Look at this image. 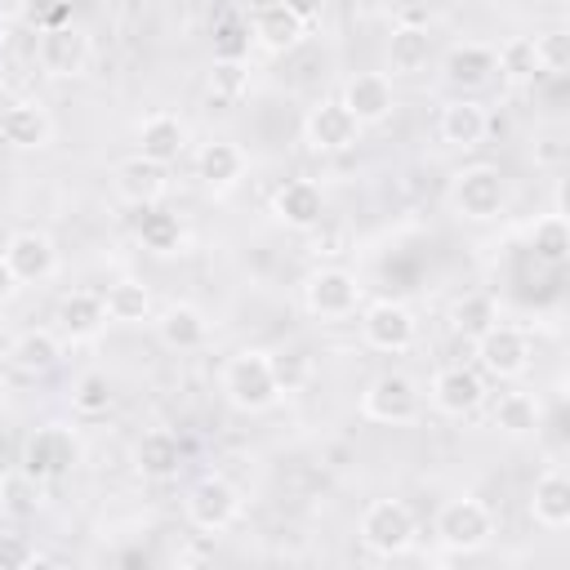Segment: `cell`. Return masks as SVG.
Here are the masks:
<instances>
[{
  "instance_id": "6da1fadb",
  "label": "cell",
  "mask_w": 570,
  "mask_h": 570,
  "mask_svg": "<svg viewBox=\"0 0 570 570\" xmlns=\"http://www.w3.org/2000/svg\"><path fill=\"white\" fill-rule=\"evenodd\" d=\"M218 387H223V401L240 414H267L281 405V383L272 374V356L263 347H240L223 361L218 370Z\"/></svg>"
},
{
  "instance_id": "7a4b0ae2",
  "label": "cell",
  "mask_w": 570,
  "mask_h": 570,
  "mask_svg": "<svg viewBox=\"0 0 570 570\" xmlns=\"http://www.w3.org/2000/svg\"><path fill=\"white\" fill-rule=\"evenodd\" d=\"M432 534H436V543H441L445 552H459V557L481 552V548H490V539H494V512H490V503H481L476 494L445 499V503L436 508Z\"/></svg>"
},
{
  "instance_id": "3957f363",
  "label": "cell",
  "mask_w": 570,
  "mask_h": 570,
  "mask_svg": "<svg viewBox=\"0 0 570 570\" xmlns=\"http://www.w3.org/2000/svg\"><path fill=\"white\" fill-rule=\"evenodd\" d=\"M450 209L463 223H494L508 209V178L494 165H463L450 178Z\"/></svg>"
},
{
  "instance_id": "277c9868",
  "label": "cell",
  "mask_w": 570,
  "mask_h": 570,
  "mask_svg": "<svg viewBox=\"0 0 570 570\" xmlns=\"http://www.w3.org/2000/svg\"><path fill=\"white\" fill-rule=\"evenodd\" d=\"M423 414V392L410 374L401 370H383L365 383L361 392V419L370 423H383V428H401V423H414Z\"/></svg>"
},
{
  "instance_id": "5b68a950",
  "label": "cell",
  "mask_w": 570,
  "mask_h": 570,
  "mask_svg": "<svg viewBox=\"0 0 570 570\" xmlns=\"http://www.w3.org/2000/svg\"><path fill=\"white\" fill-rule=\"evenodd\" d=\"M472 347H476L481 374H490V379H499V383L521 379V374L530 370V356H534L530 334H525L521 325H508V321H494L490 330H481V334L472 338Z\"/></svg>"
},
{
  "instance_id": "8992f818",
  "label": "cell",
  "mask_w": 570,
  "mask_h": 570,
  "mask_svg": "<svg viewBox=\"0 0 570 570\" xmlns=\"http://www.w3.org/2000/svg\"><path fill=\"white\" fill-rule=\"evenodd\" d=\"M303 307L316 321H347L361 307V281L347 267H316L303 276Z\"/></svg>"
},
{
  "instance_id": "52a82bcc",
  "label": "cell",
  "mask_w": 570,
  "mask_h": 570,
  "mask_svg": "<svg viewBox=\"0 0 570 570\" xmlns=\"http://www.w3.org/2000/svg\"><path fill=\"white\" fill-rule=\"evenodd\" d=\"M183 512H187V521H191L200 534H223V530L236 525V517L245 512V499H240V490H236L227 476L209 472V476H200V481L187 490Z\"/></svg>"
},
{
  "instance_id": "ba28073f",
  "label": "cell",
  "mask_w": 570,
  "mask_h": 570,
  "mask_svg": "<svg viewBox=\"0 0 570 570\" xmlns=\"http://www.w3.org/2000/svg\"><path fill=\"white\" fill-rule=\"evenodd\" d=\"M361 543L374 552V557H405L410 543H414V512L401 503V499H374L365 512H361Z\"/></svg>"
},
{
  "instance_id": "9c48e42d",
  "label": "cell",
  "mask_w": 570,
  "mask_h": 570,
  "mask_svg": "<svg viewBox=\"0 0 570 570\" xmlns=\"http://www.w3.org/2000/svg\"><path fill=\"white\" fill-rule=\"evenodd\" d=\"M89 31L80 22H49L36 36V62L53 80H76L89 67Z\"/></svg>"
},
{
  "instance_id": "30bf717a",
  "label": "cell",
  "mask_w": 570,
  "mask_h": 570,
  "mask_svg": "<svg viewBox=\"0 0 570 570\" xmlns=\"http://www.w3.org/2000/svg\"><path fill=\"white\" fill-rule=\"evenodd\" d=\"M361 120L338 102V98H321L316 107H307L303 116V142L307 151L316 156H338V151H352L361 142Z\"/></svg>"
},
{
  "instance_id": "8fae6325",
  "label": "cell",
  "mask_w": 570,
  "mask_h": 570,
  "mask_svg": "<svg viewBox=\"0 0 570 570\" xmlns=\"http://www.w3.org/2000/svg\"><path fill=\"white\" fill-rule=\"evenodd\" d=\"M361 338H365L370 352L401 356V352L414 347V338H419V321H414V312H410L405 303H396V298H379V303H370V307L361 312Z\"/></svg>"
},
{
  "instance_id": "7c38bea8",
  "label": "cell",
  "mask_w": 570,
  "mask_h": 570,
  "mask_svg": "<svg viewBox=\"0 0 570 570\" xmlns=\"http://www.w3.org/2000/svg\"><path fill=\"white\" fill-rule=\"evenodd\" d=\"M428 401L445 419H468L485 405V374L472 365H441L428 383Z\"/></svg>"
},
{
  "instance_id": "4fadbf2b",
  "label": "cell",
  "mask_w": 570,
  "mask_h": 570,
  "mask_svg": "<svg viewBox=\"0 0 570 570\" xmlns=\"http://www.w3.org/2000/svg\"><path fill=\"white\" fill-rule=\"evenodd\" d=\"M111 191H116L125 205H134V209H156V205L165 200V191H169V165H160V160L134 151V156L116 160V169H111Z\"/></svg>"
},
{
  "instance_id": "5bb4252c",
  "label": "cell",
  "mask_w": 570,
  "mask_h": 570,
  "mask_svg": "<svg viewBox=\"0 0 570 570\" xmlns=\"http://www.w3.org/2000/svg\"><path fill=\"white\" fill-rule=\"evenodd\" d=\"M80 463V436L67 428V423H45L36 428V436L27 441L22 450V468L40 481H53V476H67L71 468Z\"/></svg>"
},
{
  "instance_id": "9a60e30c",
  "label": "cell",
  "mask_w": 570,
  "mask_h": 570,
  "mask_svg": "<svg viewBox=\"0 0 570 570\" xmlns=\"http://www.w3.org/2000/svg\"><path fill=\"white\" fill-rule=\"evenodd\" d=\"M0 254H4L9 272H13L22 285H40V281H49V276L58 272V245H53V236L40 232V227H18V232H9V240H4Z\"/></svg>"
},
{
  "instance_id": "2e32d148",
  "label": "cell",
  "mask_w": 570,
  "mask_h": 570,
  "mask_svg": "<svg viewBox=\"0 0 570 570\" xmlns=\"http://www.w3.org/2000/svg\"><path fill=\"white\" fill-rule=\"evenodd\" d=\"M249 36L263 53H289L303 45L307 36V18L289 4V0H263L254 13H249Z\"/></svg>"
},
{
  "instance_id": "e0dca14e",
  "label": "cell",
  "mask_w": 570,
  "mask_h": 570,
  "mask_svg": "<svg viewBox=\"0 0 570 570\" xmlns=\"http://www.w3.org/2000/svg\"><path fill=\"white\" fill-rule=\"evenodd\" d=\"M338 102L361 120V125H383L396 111V85L383 71H356L343 80Z\"/></svg>"
},
{
  "instance_id": "ac0fdd59",
  "label": "cell",
  "mask_w": 570,
  "mask_h": 570,
  "mask_svg": "<svg viewBox=\"0 0 570 570\" xmlns=\"http://www.w3.org/2000/svg\"><path fill=\"white\" fill-rule=\"evenodd\" d=\"M53 330L62 334V343H89L107 330V303L98 289H71L58 298L53 307Z\"/></svg>"
},
{
  "instance_id": "d6986e66",
  "label": "cell",
  "mask_w": 570,
  "mask_h": 570,
  "mask_svg": "<svg viewBox=\"0 0 570 570\" xmlns=\"http://www.w3.org/2000/svg\"><path fill=\"white\" fill-rule=\"evenodd\" d=\"M0 138L13 151H40L53 142V116L40 98H18L13 107H4L0 116Z\"/></svg>"
},
{
  "instance_id": "ffe728a7",
  "label": "cell",
  "mask_w": 570,
  "mask_h": 570,
  "mask_svg": "<svg viewBox=\"0 0 570 570\" xmlns=\"http://www.w3.org/2000/svg\"><path fill=\"white\" fill-rule=\"evenodd\" d=\"M485 134H490V111H485V102H476V98H450V102L441 107V116H436V138H441L445 147H454V151L481 147Z\"/></svg>"
},
{
  "instance_id": "44dd1931",
  "label": "cell",
  "mask_w": 570,
  "mask_h": 570,
  "mask_svg": "<svg viewBox=\"0 0 570 570\" xmlns=\"http://www.w3.org/2000/svg\"><path fill=\"white\" fill-rule=\"evenodd\" d=\"M272 218L281 223V227H289V232H312L316 223H321V214H325V196H321V187L312 183V178H289V183H281L276 191H272Z\"/></svg>"
},
{
  "instance_id": "7402d4cb",
  "label": "cell",
  "mask_w": 570,
  "mask_h": 570,
  "mask_svg": "<svg viewBox=\"0 0 570 570\" xmlns=\"http://www.w3.org/2000/svg\"><path fill=\"white\" fill-rule=\"evenodd\" d=\"M245 169H249V160H245L240 142H232V138L200 142V151H196V178H200V187H205V191H214V196H223V191L240 187Z\"/></svg>"
},
{
  "instance_id": "603a6c76",
  "label": "cell",
  "mask_w": 570,
  "mask_h": 570,
  "mask_svg": "<svg viewBox=\"0 0 570 570\" xmlns=\"http://www.w3.org/2000/svg\"><path fill=\"white\" fill-rule=\"evenodd\" d=\"M151 330L174 352H196L209 343V316L196 303H165L160 312H151Z\"/></svg>"
},
{
  "instance_id": "cb8c5ba5",
  "label": "cell",
  "mask_w": 570,
  "mask_h": 570,
  "mask_svg": "<svg viewBox=\"0 0 570 570\" xmlns=\"http://www.w3.org/2000/svg\"><path fill=\"white\" fill-rule=\"evenodd\" d=\"M530 517L543 525V530H566L570 525V476L561 463L543 468L534 476V490H530Z\"/></svg>"
},
{
  "instance_id": "d4e9b609",
  "label": "cell",
  "mask_w": 570,
  "mask_h": 570,
  "mask_svg": "<svg viewBox=\"0 0 570 570\" xmlns=\"http://www.w3.org/2000/svg\"><path fill=\"white\" fill-rule=\"evenodd\" d=\"M191 134H187V120L174 116V111H151L138 120V151L160 160V165H174L183 151H187Z\"/></svg>"
},
{
  "instance_id": "484cf974",
  "label": "cell",
  "mask_w": 570,
  "mask_h": 570,
  "mask_svg": "<svg viewBox=\"0 0 570 570\" xmlns=\"http://www.w3.org/2000/svg\"><path fill=\"white\" fill-rule=\"evenodd\" d=\"M9 361L22 374H49L62 361V334L53 325H31L9 343Z\"/></svg>"
},
{
  "instance_id": "4316f807",
  "label": "cell",
  "mask_w": 570,
  "mask_h": 570,
  "mask_svg": "<svg viewBox=\"0 0 570 570\" xmlns=\"http://www.w3.org/2000/svg\"><path fill=\"white\" fill-rule=\"evenodd\" d=\"M134 468L147 476V481H169L178 468H183V445L169 428H151L138 436L134 445Z\"/></svg>"
},
{
  "instance_id": "83f0119b",
  "label": "cell",
  "mask_w": 570,
  "mask_h": 570,
  "mask_svg": "<svg viewBox=\"0 0 570 570\" xmlns=\"http://www.w3.org/2000/svg\"><path fill=\"white\" fill-rule=\"evenodd\" d=\"M445 80L454 89H481L494 80V49L481 40H463L445 53Z\"/></svg>"
},
{
  "instance_id": "f1b7e54d",
  "label": "cell",
  "mask_w": 570,
  "mask_h": 570,
  "mask_svg": "<svg viewBox=\"0 0 570 570\" xmlns=\"http://www.w3.org/2000/svg\"><path fill=\"white\" fill-rule=\"evenodd\" d=\"M428 58H432V31L428 27H419V22L392 27V36H387V71L392 76H414L428 67Z\"/></svg>"
},
{
  "instance_id": "f546056e",
  "label": "cell",
  "mask_w": 570,
  "mask_h": 570,
  "mask_svg": "<svg viewBox=\"0 0 570 570\" xmlns=\"http://www.w3.org/2000/svg\"><path fill=\"white\" fill-rule=\"evenodd\" d=\"M45 508V481L31 476L27 468H13V472H0V512L13 517V521H27Z\"/></svg>"
},
{
  "instance_id": "4dcf8cb0",
  "label": "cell",
  "mask_w": 570,
  "mask_h": 570,
  "mask_svg": "<svg viewBox=\"0 0 570 570\" xmlns=\"http://www.w3.org/2000/svg\"><path fill=\"white\" fill-rule=\"evenodd\" d=\"M102 303H107V321H116V325H142L156 312L151 307V289L142 281H134V276L111 281L107 294H102Z\"/></svg>"
},
{
  "instance_id": "1f68e13d",
  "label": "cell",
  "mask_w": 570,
  "mask_h": 570,
  "mask_svg": "<svg viewBox=\"0 0 570 570\" xmlns=\"http://www.w3.org/2000/svg\"><path fill=\"white\" fill-rule=\"evenodd\" d=\"M539 419H543V405L530 392H503L490 410V423L503 436H530V432H539Z\"/></svg>"
},
{
  "instance_id": "d6a6232c",
  "label": "cell",
  "mask_w": 570,
  "mask_h": 570,
  "mask_svg": "<svg viewBox=\"0 0 570 570\" xmlns=\"http://www.w3.org/2000/svg\"><path fill=\"white\" fill-rule=\"evenodd\" d=\"M494 71L508 80V85H534L543 76L539 67V49H534V36H512L494 49Z\"/></svg>"
},
{
  "instance_id": "836d02e7",
  "label": "cell",
  "mask_w": 570,
  "mask_h": 570,
  "mask_svg": "<svg viewBox=\"0 0 570 570\" xmlns=\"http://www.w3.org/2000/svg\"><path fill=\"white\" fill-rule=\"evenodd\" d=\"M249 94V67L240 58H214L205 71V98L214 107H236Z\"/></svg>"
},
{
  "instance_id": "e575fe53",
  "label": "cell",
  "mask_w": 570,
  "mask_h": 570,
  "mask_svg": "<svg viewBox=\"0 0 570 570\" xmlns=\"http://www.w3.org/2000/svg\"><path fill=\"white\" fill-rule=\"evenodd\" d=\"M530 249H534V258L548 263V267H561V263L570 258V227H566V214H561V209H552V214H543V218L534 223Z\"/></svg>"
},
{
  "instance_id": "d590c367",
  "label": "cell",
  "mask_w": 570,
  "mask_h": 570,
  "mask_svg": "<svg viewBox=\"0 0 570 570\" xmlns=\"http://www.w3.org/2000/svg\"><path fill=\"white\" fill-rule=\"evenodd\" d=\"M111 405H116V392H111V379L102 370L76 374V383H71V410L80 419H102Z\"/></svg>"
},
{
  "instance_id": "8d00e7d4",
  "label": "cell",
  "mask_w": 570,
  "mask_h": 570,
  "mask_svg": "<svg viewBox=\"0 0 570 570\" xmlns=\"http://www.w3.org/2000/svg\"><path fill=\"white\" fill-rule=\"evenodd\" d=\"M499 321V312H494V298L490 294H468V298H459L454 307H450V325L459 330V334H468V338H476L481 330H490Z\"/></svg>"
},
{
  "instance_id": "74e56055",
  "label": "cell",
  "mask_w": 570,
  "mask_h": 570,
  "mask_svg": "<svg viewBox=\"0 0 570 570\" xmlns=\"http://www.w3.org/2000/svg\"><path fill=\"white\" fill-rule=\"evenodd\" d=\"M267 356H272V374H276L281 392L307 387V379H312V356H307L303 347H276V352H267Z\"/></svg>"
},
{
  "instance_id": "f35d334b",
  "label": "cell",
  "mask_w": 570,
  "mask_h": 570,
  "mask_svg": "<svg viewBox=\"0 0 570 570\" xmlns=\"http://www.w3.org/2000/svg\"><path fill=\"white\" fill-rule=\"evenodd\" d=\"M142 245L151 254H178L183 249V227L174 214H142V227H138Z\"/></svg>"
},
{
  "instance_id": "ab89813d",
  "label": "cell",
  "mask_w": 570,
  "mask_h": 570,
  "mask_svg": "<svg viewBox=\"0 0 570 570\" xmlns=\"http://www.w3.org/2000/svg\"><path fill=\"white\" fill-rule=\"evenodd\" d=\"M534 49H539V67H543V76H561V71L570 67V36H566L561 27L534 36Z\"/></svg>"
},
{
  "instance_id": "60d3db41",
  "label": "cell",
  "mask_w": 570,
  "mask_h": 570,
  "mask_svg": "<svg viewBox=\"0 0 570 570\" xmlns=\"http://www.w3.org/2000/svg\"><path fill=\"white\" fill-rule=\"evenodd\" d=\"M36 561H40V552L27 539H18V534L0 539V570H22V566H36Z\"/></svg>"
},
{
  "instance_id": "b9f144b4",
  "label": "cell",
  "mask_w": 570,
  "mask_h": 570,
  "mask_svg": "<svg viewBox=\"0 0 570 570\" xmlns=\"http://www.w3.org/2000/svg\"><path fill=\"white\" fill-rule=\"evenodd\" d=\"M18 289H22V281L9 272V263H4V254H0V307H4V303H13V298H18Z\"/></svg>"
},
{
  "instance_id": "7bdbcfd3",
  "label": "cell",
  "mask_w": 570,
  "mask_h": 570,
  "mask_svg": "<svg viewBox=\"0 0 570 570\" xmlns=\"http://www.w3.org/2000/svg\"><path fill=\"white\" fill-rule=\"evenodd\" d=\"M4 401H9V387H4V379H0V410H4Z\"/></svg>"
},
{
  "instance_id": "ee69618b",
  "label": "cell",
  "mask_w": 570,
  "mask_h": 570,
  "mask_svg": "<svg viewBox=\"0 0 570 570\" xmlns=\"http://www.w3.org/2000/svg\"><path fill=\"white\" fill-rule=\"evenodd\" d=\"M0 89H4V67H0Z\"/></svg>"
}]
</instances>
